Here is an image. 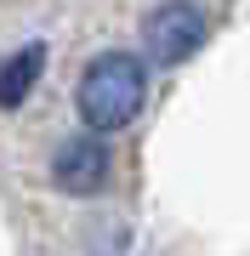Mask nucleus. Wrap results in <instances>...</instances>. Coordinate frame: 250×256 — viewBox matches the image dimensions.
Masks as SVG:
<instances>
[{
    "label": "nucleus",
    "instance_id": "obj_1",
    "mask_svg": "<svg viewBox=\"0 0 250 256\" xmlns=\"http://www.w3.org/2000/svg\"><path fill=\"white\" fill-rule=\"evenodd\" d=\"M142 92H148V74H142L137 57H131V52H102L97 63L80 74L74 102H80V120H85V126L108 137V131H120V126L137 120Z\"/></svg>",
    "mask_w": 250,
    "mask_h": 256
},
{
    "label": "nucleus",
    "instance_id": "obj_2",
    "mask_svg": "<svg viewBox=\"0 0 250 256\" xmlns=\"http://www.w3.org/2000/svg\"><path fill=\"white\" fill-rule=\"evenodd\" d=\"M205 40V12L194 0H165V6L148 18V57L154 63H182V57H194Z\"/></svg>",
    "mask_w": 250,
    "mask_h": 256
},
{
    "label": "nucleus",
    "instance_id": "obj_3",
    "mask_svg": "<svg viewBox=\"0 0 250 256\" xmlns=\"http://www.w3.org/2000/svg\"><path fill=\"white\" fill-rule=\"evenodd\" d=\"M108 171H114V154H108V142H102V131L68 137L63 148H57V160H51V182L63 194H97V188H108Z\"/></svg>",
    "mask_w": 250,
    "mask_h": 256
},
{
    "label": "nucleus",
    "instance_id": "obj_4",
    "mask_svg": "<svg viewBox=\"0 0 250 256\" xmlns=\"http://www.w3.org/2000/svg\"><path fill=\"white\" fill-rule=\"evenodd\" d=\"M40 68H46V46H23L17 57H11V63L0 68V108H17V102L34 92Z\"/></svg>",
    "mask_w": 250,
    "mask_h": 256
}]
</instances>
